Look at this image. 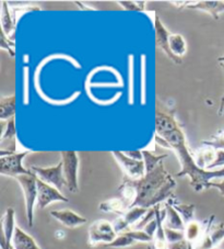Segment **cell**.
I'll return each instance as SVG.
<instances>
[{"label":"cell","mask_w":224,"mask_h":249,"mask_svg":"<svg viewBox=\"0 0 224 249\" xmlns=\"http://www.w3.org/2000/svg\"><path fill=\"white\" fill-rule=\"evenodd\" d=\"M158 136L165 140L170 145L171 151H173L178 157L180 170L176 176L177 177L188 176L191 179V186L196 192L210 189V182H212L214 179H224V167L215 170H207L200 168L196 164L193 155L189 151L185 133L180 125Z\"/></svg>","instance_id":"obj_1"},{"label":"cell","mask_w":224,"mask_h":249,"mask_svg":"<svg viewBox=\"0 0 224 249\" xmlns=\"http://www.w3.org/2000/svg\"><path fill=\"white\" fill-rule=\"evenodd\" d=\"M137 197L132 207L152 209L173 196L176 181L161 162L157 168L146 173L141 179H131ZM131 207V208H132Z\"/></svg>","instance_id":"obj_2"},{"label":"cell","mask_w":224,"mask_h":249,"mask_svg":"<svg viewBox=\"0 0 224 249\" xmlns=\"http://www.w3.org/2000/svg\"><path fill=\"white\" fill-rule=\"evenodd\" d=\"M22 189L24 202H25V214L27 221L30 227L33 226L34 223V211L35 204H37V177L35 174L21 175L15 178Z\"/></svg>","instance_id":"obj_3"},{"label":"cell","mask_w":224,"mask_h":249,"mask_svg":"<svg viewBox=\"0 0 224 249\" xmlns=\"http://www.w3.org/2000/svg\"><path fill=\"white\" fill-rule=\"evenodd\" d=\"M113 223L106 220H97L89 227L88 243L90 246L96 247L100 244L110 245L117 237Z\"/></svg>","instance_id":"obj_4"},{"label":"cell","mask_w":224,"mask_h":249,"mask_svg":"<svg viewBox=\"0 0 224 249\" xmlns=\"http://www.w3.org/2000/svg\"><path fill=\"white\" fill-rule=\"evenodd\" d=\"M63 161L64 177L66 180V187L70 192L76 193L79 190L78 173H79V156L75 151L60 153Z\"/></svg>","instance_id":"obj_5"},{"label":"cell","mask_w":224,"mask_h":249,"mask_svg":"<svg viewBox=\"0 0 224 249\" xmlns=\"http://www.w3.org/2000/svg\"><path fill=\"white\" fill-rule=\"evenodd\" d=\"M30 152H21L14 153L10 155L0 156V174L7 177L16 178L21 175H31L33 171L31 169L24 168L22 161L24 157L28 155Z\"/></svg>","instance_id":"obj_6"},{"label":"cell","mask_w":224,"mask_h":249,"mask_svg":"<svg viewBox=\"0 0 224 249\" xmlns=\"http://www.w3.org/2000/svg\"><path fill=\"white\" fill-rule=\"evenodd\" d=\"M214 215L208 218V224L204 236L193 249H218L224 240V223L214 224Z\"/></svg>","instance_id":"obj_7"},{"label":"cell","mask_w":224,"mask_h":249,"mask_svg":"<svg viewBox=\"0 0 224 249\" xmlns=\"http://www.w3.org/2000/svg\"><path fill=\"white\" fill-rule=\"evenodd\" d=\"M31 170L36 175V177L38 179H41L42 181L50 184V186L57 188L59 191L66 186V180H64V177L62 160H60L57 165L53 167L32 166Z\"/></svg>","instance_id":"obj_8"},{"label":"cell","mask_w":224,"mask_h":249,"mask_svg":"<svg viewBox=\"0 0 224 249\" xmlns=\"http://www.w3.org/2000/svg\"><path fill=\"white\" fill-rule=\"evenodd\" d=\"M112 154H113L115 160H117L118 165L122 167V169L125 171V176H127L128 178L138 180V179H141L142 177H144L145 176L144 161L132 160V158L127 156L126 154L123 152L115 151Z\"/></svg>","instance_id":"obj_9"},{"label":"cell","mask_w":224,"mask_h":249,"mask_svg":"<svg viewBox=\"0 0 224 249\" xmlns=\"http://www.w3.org/2000/svg\"><path fill=\"white\" fill-rule=\"evenodd\" d=\"M68 197L64 196L57 188L42 181L37 178V207L45 209L53 202H68Z\"/></svg>","instance_id":"obj_10"},{"label":"cell","mask_w":224,"mask_h":249,"mask_svg":"<svg viewBox=\"0 0 224 249\" xmlns=\"http://www.w3.org/2000/svg\"><path fill=\"white\" fill-rule=\"evenodd\" d=\"M150 209H144L140 207H132L128 210V211L120 215L117 220H115L113 223L114 229L117 234H122L131 230L133 225H136L138 222L141 221L144 215L148 213Z\"/></svg>","instance_id":"obj_11"},{"label":"cell","mask_w":224,"mask_h":249,"mask_svg":"<svg viewBox=\"0 0 224 249\" xmlns=\"http://www.w3.org/2000/svg\"><path fill=\"white\" fill-rule=\"evenodd\" d=\"M178 8H187V9L206 11L213 17V19L219 20L220 15L224 14V1H171Z\"/></svg>","instance_id":"obj_12"},{"label":"cell","mask_w":224,"mask_h":249,"mask_svg":"<svg viewBox=\"0 0 224 249\" xmlns=\"http://www.w3.org/2000/svg\"><path fill=\"white\" fill-rule=\"evenodd\" d=\"M154 30H156L157 47H159V49H160L172 62H174L175 64H182L183 59L176 57L175 55L171 52L170 42H169L171 33L169 30L164 27V24L162 23V21L159 16H156V18H154Z\"/></svg>","instance_id":"obj_13"},{"label":"cell","mask_w":224,"mask_h":249,"mask_svg":"<svg viewBox=\"0 0 224 249\" xmlns=\"http://www.w3.org/2000/svg\"><path fill=\"white\" fill-rule=\"evenodd\" d=\"M16 128L15 118L7 121L5 131L1 136V149H0V156L10 155L16 153Z\"/></svg>","instance_id":"obj_14"},{"label":"cell","mask_w":224,"mask_h":249,"mask_svg":"<svg viewBox=\"0 0 224 249\" xmlns=\"http://www.w3.org/2000/svg\"><path fill=\"white\" fill-rule=\"evenodd\" d=\"M50 215L55 220H57L60 224L68 227V229H76L78 226H82L88 220L83 216L79 215L78 213L73 212L72 210L64 209V210H55L50 212Z\"/></svg>","instance_id":"obj_15"},{"label":"cell","mask_w":224,"mask_h":249,"mask_svg":"<svg viewBox=\"0 0 224 249\" xmlns=\"http://www.w3.org/2000/svg\"><path fill=\"white\" fill-rule=\"evenodd\" d=\"M207 224H208V218L204 222H198L193 220L185 225L184 235L185 239L188 243L189 249H193L197 246L198 243L200 242V239L202 238V236H204L206 231Z\"/></svg>","instance_id":"obj_16"},{"label":"cell","mask_w":224,"mask_h":249,"mask_svg":"<svg viewBox=\"0 0 224 249\" xmlns=\"http://www.w3.org/2000/svg\"><path fill=\"white\" fill-rule=\"evenodd\" d=\"M156 211V218L158 222V229L156 234L153 236V245L156 249H169V243L166 240L165 230H164V218H165V209L161 210L160 204L154 207Z\"/></svg>","instance_id":"obj_17"},{"label":"cell","mask_w":224,"mask_h":249,"mask_svg":"<svg viewBox=\"0 0 224 249\" xmlns=\"http://www.w3.org/2000/svg\"><path fill=\"white\" fill-rule=\"evenodd\" d=\"M16 226L15 210L12 208H8L1 220V237H0V240L6 243H12Z\"/></svg>","instance_id":"obj_18"},{"label":"cell","mask_w":224,"mask_h":249,"mask_svg":"<svg viewBox=\"0 0 224 249\" xmlns=\"http://www.w3.org/2000/svg\"><path fill=\"white\" fill-rule=\"evenodd\" d=\"M12 246L15 249H41L31 235L16 226L14 237H12Z\"/></svg>","instance_id":"obj_19"},{"label":"cell","mask_w":224,"mask_h":249,"mask_svg":"<svg viewBox=\"0 0 224 249\" xmlns=\"http://www.w3.org/2000/svg\"><path fill=\"white\" fill-rule=\"evenodd\" d=\"M164 209H165L164 227H166V229L184 231L185 223L183 221L182 216L179 215V213L176 211V210L172 207L169 202L165 203Z\"/></svg>","instance_id":"obj_20"},{"label":"cell","mask_w":224,"mask_h":249,"mask_svg":"<svg viewBox=\"0 0 224 249\" xmlns=\"http://www.w3.org/2000/svg\"><path fill=\"white\" fill-rule=\"evenodd\" d=\"M98 210L105 213H116L118 215H123L128 211L129 207L123 197H112L101 202L98 205Z\"/></svg>","instance_id":"obj_21"},{"label":"cell","mask_w":224,"mask_h":249,"mask_svg":"<svg viewBox=\"0 0 224 249\" xmlns=\"http://www.w3.org/2000/svg\"><path fill=\"white\" fill-rule=\"evenodd\" d=\"M166 202H169L172 207H173L176 211L179 213V215L182 216L183 221L185 223V225H186L187 223L195 220V211H196L195 204H186V203L179 202L174 196H171Z\"/></svg>","instance_id":"obj_22"},{"label":"cell","mask_w":224,"mask_h":249,"mask_svg":"<svg viewBox=\"0 0 224 249\" xmlns=\"http://www.w3.org/2000/svg\"><path fill=\"white\" fill-rule=\"evenodd\" d=\"M16 114V94L1 97L0 100V119L2 122L9 121Z\"/></svg>","instance_id":"obj_23"},{"label":"cell","mask_w":224,"mask_h":249,"mask_svg":"<svg viewBox=\"0 0 224 249\" xmlns=\"http://www.w3.org/2000/svg\"><path fill=\"white\" fill-rule=\"evenodd\" d=\"M215 156H217V149L205 146V148L199 149V151L193 155V158H195L196 164L199 166L200 168L207 169L214 161Z\"/></svg>","instance_id":"obj_24"},{"label":"cell","mask_w":224,"mask_h":249,"mask_svg":"<svg viewBox=\"0 0 224 249\" xmlns=\"http://www.w3.org/2000/svg\"><path fill=\"white\" fill-rule=\"evenodd\" d=\"M169 42L171 52L173 53L176 57L183 59L184 55L186 54L187 51V44L184 36H180L178 33H171Z\"/></svg>","instance_id":"obj_25"},{"label":"cell","mask_w":224,"mask_h":249,"mask_svg":"<svg viewBox=\"0 0 224 249\" xmlns=\"http://www.w3.org/2000/svg\"><path fill=\"white\" fill-rule=\"evenodd\" d=\"M1 6V31L9 37L10 33L14 32L16 20L12 18L6 1H2Z\"/></svg>","instance_id":"obj_26"},{"label":"cell","mask_w":224,"mask_h":249,"mask_svg":"<svg viewBox=\"0 0 224 249\" xmlns=\"http://www.w3.org/2000/svg\"><path fill=\"white\" fill-rule=\"evenodd\" d=\"M142 155H144V161L145 165V174L157 168L165 158H167V154H164V155H154V154L146 151V149L142 151Z\"/></svg>","instance_id":"obj_27"},{"label":"cell","mask_w":224,"mask_h":249,"mask_svg":"<svg viewBox=\"0 0 224 249\" xmlns=\"http://www.w3.org/2000/svg\"><path fill=\"white\" fill-rule=\"evenodd\" d=\"M202 145L208 146V147H212L214 149H223L224 151V128L220 130L218 133H215L208 140L202 141Z\"/></svg>","instance_id":"obj_28"},{"label":"cell","mask_w":224,"mask_h":249,"mask_svg":"<svg viewBox=\"0 0 224 249\" xmlns=\"http://www.w3.org/2000/svg\"><path fill=\"white\" fill-rule=\"evenodd\" d=\"M133 244H136L135 240H133L131 237H129L126 233H122L117 235V237L115 238L114 242H112L110 245H107V247L126 248V247L131 246Z\"/></svg>","instance_id":"obj_29"},{"label":"cell","mask_w":224,"mask_h":249,"mask_svg":"<svg viewBox=\"0 0 224 249\" xmlns=\"http://www.w3.org/2000/svg\"><path fill=\"white\" fill-rule=\"evenodd\" d=\"M125 233L135 240L136 243H153V238L146 234L144 230H129Z\"/></svg>","instance_id":"obj_30"},{"label":"cell","mask_w":224,"mask_h":249,"mask_svg":"<svg viewBox=\"0 0 224 249\" xmlns=\"http://www.w3.org/2000/svg\"><path fill=\"white\" fill-rule=\"evenodd\" d=\"M124 9L128 11H144L145 1H129V0H123V1H118Z\"/></svg>","instance_id":"obj_31"},{"label":"cell","mask_w":224,"mask_h":249,"mask_svg":"<svg viewBox=\"0 0 224 249\" xmlns=\"http://www.w3.org/2000/svg\"><path fill=\"white\" fill-rule=\"evenodd\" d=\"M164 230H165L166 240H167V243H169V244L178 243V242H182V240L185 239L184 231L166 229V227H164Z\"/></svg>","instance_id":"obj_32"},{"label":"cell","mask_w":224,"mask_h":249,"mask_svg":"<svg viewBox=\"0 0 224 249\" xmlns=\"http://www.w3.org/2000/svg\"><path fill=\"white\" fill-rule=\"evenodd\" d=\"M0 45H1V49L6 50L8 53H9L12 57H15V43L9 41V37H7L5 33L1 31V40H0Z\"/></svg>","instance_id":"obj_33"},{"label":"cell","mask_w":224,"mask_h":249,"mask_svg":"<svg viewBox=\"0 0 224 249\" xmlns=\"http://www.w3.org/2000/svg\"><path fill=\"white\" fill-rule=\"evenodd\" d=\"M124 153L126 154L127 156L132 158V160L144 161V155H142V151H128V152H124Z\"/></svg>","instance_id":"obj_34"},{"label":"cell","mask_w":224,"mask_h":249,"mask_svg":"<svg viewBox=\"0 0 224 249\" xmlns=\"http://www.w3.org/2000/svg\"><path fill=\"white\" fill-rule=\"evenodd\" d=\"M169 249H189V246H188V243L186 242V239H184L182 242L169 244Z\"/></svg>","instance_id":"obj_35"},{"label":"cell","mask_w":224,"mask_h":249,"mask_svg":"<svg viewBox=\"0 0 224 249\" xmlns=\"http://www.w3.org/2000/svg\"><path fill=\"white\" fill-rule=\"evenodd\" d=\"M210 188H215L218 189L220 195L224 196V179H222L221 181H212L210 182Z\"/></svg>","instance_id":"obj_36"},{"label":"cell","mask_w":224,"mask_h":249,"mask_svg":"<svg viewBox=\"0 0 224 249\" xmlns=\"http://www.w3.org/2000/svg\"><path fill=\"white\" fill-rule=\"evenodd\" d=\"M0 246H1V249H15L12 246V243L1 242V240H0Z\"/></svg>","instance_id":"obj_37"},{"label":"cell","mask_w":224,"mask_h":249,"mask_svg":"<svg viewBox=\"0 0 224 249\" xmlns=\"http://www.w3.org/2000/svg\"><path fill=\"white\" fill-rule=\"evenodd\" d=\"M224 111V101L220 102V107H219V115H222Z\"/></svg>","instance_id":"obj_38"},{"label":"cell","mask_w":224,"mask_h":249,"mask_svg":"<svg viewBox=\"0 0 224 249\" xmlns=\"http://www.w3.org/2000/svg\"><path fill=\"white\" fill-rule=\"evenodd\" d=\"M219 63H220V66H221L222 71H223V74H224V62H219ZM223 101H224V93H223V96L221 98V102H223Z\"/></svg>","instance_id":"obj_39"},{"label":"cell","mask_w":224,"mask_h":249,"mask_svg":"<svg viewBox=\"0 0 224 249\" xmlns=\"http://www.w3.org/2000/svg\"><path fill=\"white\" fill-rule=\"evenodd\" d=\"M218 62H224V56H221L218 58Z\"/></svg>","instance_id":"obj_40"}]
</instances>
